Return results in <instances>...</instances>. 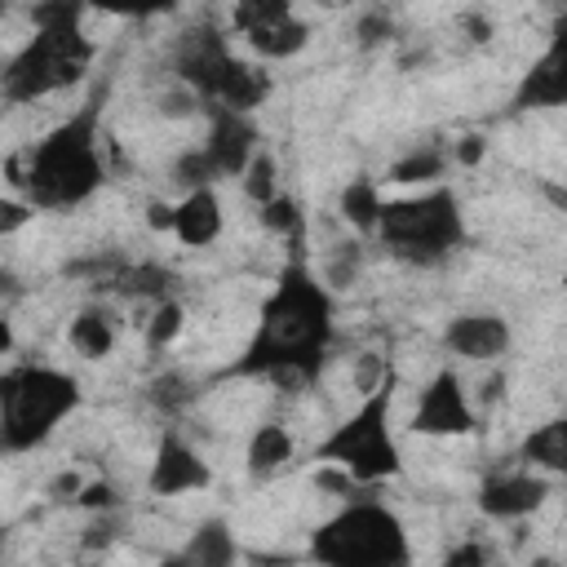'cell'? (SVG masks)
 Masks as SVG:
<instances>
[{"instance_id": "23", "label": "cell", "mask_w": 567, "mask_h": 567, "mask_svg": "<svg viewBox=\"0 0 567 567\" xmlns=\"http://www.w3.org/2000/svg\"><path fill=\"white\" fill-rule=\"evenodd\" d=\"M292 13V0H235L230 4V31L235 35H248L257 27H270L279 18Z\"/></svg>"}, {"instance_id": "38", "label": "cell", "mask_w": 567, "mask_h": 567, "mask_svg": "<svg viewBox=\"0 0 567 567\" xmlns=\"http://www.w3.org/2000/svg\"><path fill=\"white\" fill-rule=\"evenodd\" d=\"M315 4H328V9H341V4H350V0H315Z\"/></svg>"}, {"instance_id": "2", "label": "cell", "mask_w": 567, "mask_h": 567, "mask_svg": "<svg viewBox=\"0 0 567 567\" xmlns=\"http://www.w3.org/2000/svg\"><path fill=\"white\" fill-rule=\"evenodd\" d=\"M97 128H102V97H89L75 115H66L22 155V168L9 164L13 190H22L40 213L80 208L84 199H93L106 182Z\"/></svg>"}, {"instance_id": "19", "label": "cell", "mask_w": 567, "mask_h": 567, "mask_svg": "<svg viewBox=\"0 0 567 567\" xmlns=\"http://www.w3.org/2000/svg\"><path fill=\"white\" fill-rule=\"evenodd\" d=\"M381 208H385V195H381V186H377L372 177H350V182L341 186L337 213H341L354 230L377 235V226H381Z\"/></svg>"}, {"instance_id": "36", "label": "cell", "mask_w": 567, "mask_h": 567, "mask_svg": "<svg viewBox=\"0 0 567 567\" xmlns=\"http://www.w3.org/2000/svg\"><path fill=\"white\" fill-rule=\"evenodd\" d=\"M151 226L155 230H173V204H151Z\"/></svg>"}, {"instance_id": "10", "label": "cell", "mask_w": 567, "mask_h": 567, "mask_svg": "<svg viewBox=\"0 0 567 567\" xmlns=\"http://www.w3.org/2000/svg\"><path fill=\"white\" fill-rule=\"evenodd\" d=\"M261 151V133L252 124V111H235L221 102H208V137H204V155L213 164L217 177H244V168L252 164V155Z\"/></svg>"}, {"instance_id": "7", "label": "cell", "mask_w": 567, "mask_h": 567, "mask_svg": "<svg viewBox=\"0 0 567 567\" xmlns=\"http://www.w3.org/2000/svg\"><path fill=\"white\" fill-rule=\"evenodd\" d=\"M89 62H93V44L80 31V22L75 27H35V35L4 66V84H0L4 102L22 106L35 97L62 93L84 80Z\"/></svg>"}, {"instance_id": "8", "label": "cell", "mask_w": 567, "mask_h": 567, "mask_svg": "<svg viewBox=\"0 0 567 567\" xmlns=\"http://www.w3.org/2000/svg\"><path fill=\"white\" fill-rule=\"evenodd\" d=\"M412 430L416 434H430V439H461V434H474L478 430V416H474V403L461 385V377L452 368H439L425 390L416 394V408H412Z\"/></svg>"}, {"instance_id": "1", "label": "cell", "mask_w": 567, "mask_h": 567, "mask_svg": "<svg viewBox=\"0 0 567 567\" xmlns=\"http://www.w3.org/2000/svg\"><path fill=\"white\" fill-rule=\"evenodd\" d=\"M332 341V292L310 275L306 261H288L261 301L248 350L230 363V377L310 381L323 368Z\"/></svg>"}, {"instance_id": "34", "label": "cell", "mask_w": 567, "mask_h": 567, "mask_svg": "<svg viewBox=\"0 0 567 567\" xmlns=\"http://www.w3.org/2000/svg\"><path fill=\"white\" fill-rule=\"evenodd\" d=\"M461 27L470 31V40H474V44H483V40L492 35V27H487V18H478V13H461Z\"/></svg>"}, {"instance_id": "16", "label": "cell", "mask_w": 567, "mask_h": 567, "mask_svg": "<svg viewBox=\"0 0 567 567\" xmlns=\"http://www.w3.org/2000/svg\"><path fill=\"white\" fill-rule=\"evenodd\" d=\"M518 461H527L532 470H545V474H563L567 478V416H554V421L536 425L523 439Z\"/></svg>"}, {"instance_id": "25", "label": "cell", "mask_w": 567, "mask_h": 567, "mask_svg": "<svg viewBox=\"0 0 567 567\" xmlns=\"http://www.w3.org/2000/svg\"><path fill=\"white\" fill-rule=\"evenodd\" d=\"M182 328H186V310H182V301L164 297V301H155V315L146 319V341H151L155 350H168V346L182 337Z\"/></svg>"}, {"instance_id": "29", "label": "cell", "mask_w": 567, "mask_h": 567, "mask_svg": "<svg viewBox=\"0 0 567 567\" xmlns=\"http://www.w3.org/2000/svg\"><path fill=\"white\" fill-rule=\"evenodd\" d=\"M31 217H35V204H31L27 195L18 199V190H13V195H4V199H0V235H13V230H18V226H27Z\"/></svg>"}, {"instance_id": "12", "label": "cell", "mask_w": 567, "mask_h": 567, "mask_svg": "<svg viewBox=\"0 0 567 567\" xmlns=\"http://www.w3.org/2000/svg\"><path fill=\"white\" fill-rule=\"evenodd\" d=\"M549 496V483L545 474H536L527 461L518 470H496L483 478L478 487V509L496 523H514V518H527L532 509H540Z\"/></svg>"}, {"instance_id": "3", "label": "cell", "mask_w": 567, "mask_h": 567, "mask_svg": "<svg viewBox=\"0 0 567 567\" xmlns=\"http://www.w3.org/2000/svg\"><path fill=\"white\" fill-rule=\"evenodd\" d=\"M394 368H385V377L363 394V403L341 416L319 443H315V461L341 470L350 483H385L403 474V456L390 430V403H394Z\"/></svg>"}, {"instance_id": "28", "label": "cell", "mask_w": 567, "mask_h": 567, "mask_svg": "<svg viewBox=\"0 0 567 567\" xmlns=\"http://www.w3.org/2000/svg\"><path fill=\"white\" fill-rule=\"evenodd\" d=\"M84 4L115 13V18H159V13L177 9V0H84Z\"/></svg>"}, {"instance_id": "31", "label": "cell", "mask_w": 567, "mask_h": 567, "mask_svg": "<svg viewBox=\"0 0 567 567\" xmlns=\"http://www.w3.org/2000/svg\"><path fill=\"white\" fill-rule=\"evenodd\" d=\"M80 509H120V492L111 483H84L75 496Z\"/></svg>"}, {"instance_id": "35", "label": "cell", "mask_w": 567, "mask_h": 567, "mask_svg": "<svg viewBox=\"0 0 567 567\" xmlns=\"http://www.w3.org/2000/svg\"><path fill=\"white\" fill-rule=\"evenodd\" d=\"M540 195H545L558 213H567V186H558V182H540Z\"/></svg>"}, {"instance_id": "15", "label": "cell", "mask_w": 567, "mask_h": 567, "mask_svg": "<svg viewBox=\"0 0 567 567\" xmlns=\"http://www.w3.org/2000/svg\"><path fill=\"white\" fill-rule=\"evenodd\" d=\"M226 230V213H221V199L213 186H195L186 190L177 204H173V235L177 244L186 248H208L217 244Z\"/></svg>"}, {"instance_id": "13", "label": "cell", "mask_w": 567, "mask_h": 567, "mask_svg": "<svg viewBox=\"0 0 567 567\" xmlns=\"http://www.w3.org/2000/svg\"><path fill=\"white\" fill-rule=\"evenodd\" d=\"M208 483H213L208 461L177 430H164L155 461H151V474H146V487L155 496H186V492H204Z\"/></svg>"}, {"instance_id": "17", "label": "cell", "mask_w": 567, "mask_h": 567, "mask_svg": "<svg viewBox=\"0 0 567 567\" xmlns=\"http://www.w3.org/2000/svg\"><path fill=\"white\" fill-rule=\"evenodd\" d=\"M244 40H248V49H252L257 58L284 62V58H297V53L310 44V27H306L297 13H288V18H279V22H270V27L248 31Z\"/></svg>"}, {"instance_id": "14", "label": "cell", "mask_w": 567, "mask_h": 567, "mask_svg": "<svg viewBox=\"0 0 567 567\" xmlns=\"http://www.w3.org/2000/svg\"><path fill=\"white\" fill-rule=\"evenodd\" d=\"M509 341H514L509 323H505L501 315H492V310L456 315V319L443 328V346H447L452 354L470 359V363H492V359H501V354L509 350Z\"/></svg>"}, {"instance_id": "5", "label": "cell", "mask_w": 567, "mask_h": 567, "mask_svg": "<svg viewBox=\"0 0 567 567\" xmlns=\"http://www.w3.org/2000/svg\"><path fill=\"white\" fill-rule=\"evenodd\" d=\"M377 239L390 248V257L408 266H439L465 244V217H461L456 190L434 182L421 195L385 199Z\"/></svg>"}, {"instance_id": "6", "label": "cell", "mask_w": 567, "mask_h": 567, "mask_svg": "<svg viewBox=\"0 0 567 567\" xmlns=\"http://www.w3.org/2000/svg\"><path fill=\"white\" fill-rule=\"evenodd\" d=\"M310 554L337 567H390L412 558L399 514L377 501H354L328 523H319L310 536Z\"/></svg>"}, {"instance_id": "4", "label": "cell", "mask_w": 567, "mask_h": 567, "mask_svg": "<svg viewBox=\"0 0 567 567\" xmlns=\"http://www.w3.org/2000/svg\"><path fill=\"white\" fill-rule=\"evenodd\" d=\"M80 408V381L49 363H13L0 377V447L9 456L44 443Z\"/></svg>"}, {"instance_id": "33", "label": "cell", "mask_w": 567, "mask_h": 567, "mask_svg": "<svg viewBox=\"0 0 567 567\" xmlns=\"http://www.w3.org/2000/svg\"><path fill=\"white\" fill-rule=\"evenodd\" d=\"M483 159V137L478 133H470V137H461V146H456V164H465V168H474Z\"/></svg>"}, {"instance_id": "18", "label": "cell", "mask_w": 567, "mask_h": 567, "mask_svg": "<svg viewBox=\"0 0 567 567\" xmlns=\"http://www.w3.org/2000/svg\"><path fill=\"white\" fill-rule=\"evenodd\" d=\"M66 341L75 354L84 359H106L115 350V323L106 315V306H84L71 323H66Z\"/></svg>"}, {"instance_id": "21", "label": "cell", "mask_w": 567, "mask_h": 567, "mask_svg": "<svg viewBox=\"0 0 567 567\" xmlns=\"http://www.w3.org/2000/svg\"><path fill=\"white\" fill-rule=\"evenodd\" d=\"M443 168H447V155L439 146H416L412 155L394 159L385 177L394 186H434V182H443Z\"/></svg>"}, {"instance_id": "22", "label": "cell", "mask_w": 567, "mask_h": 567, "mask_svg": "<svg viewBox=\"0 0 567 567\" xmlns=\"http://www.w3.org/2000/svg\"><path fill=\"white\" fill-rule=\"evenodd\" d=\"M230 558H235V540H230V532H226L221 518L204 523L190 536V545L182 549V563H199V567H226Z\"/></svg>"}, {"instance_id": "20", "label": "cell", "mask_w": 567, "mask_h": 567, "mask_svg": "<svg viewBox=\"0 0 567 567\" xmlns=\"http://www.w3.org/2000/svg\"><path fill=\"white\" fill-rule=\"evenodd\" d=\"M292 452H297V443H292V434L279 425V421H266V425H257L252 430V439H248V470L257 474V478H266V474H279L288 461H292Z\"/></svg>"}, {"instance_id": "37", "label": "cell", "mask_w": 567, "mask_h": 567, "mask_svg": "<svg viewBox=\"0 0 567 567\" xmlns=\"http://www.w3.org/2000/svg\"><path fill=\"white\" fill-rule=\"evenodd\" d=\"M478 558H483V549L465 545V549H452V558H447V563H478Z\"/></svg>"}, {"instance_id": "26", "label": "cell", "mask_w": 567, "mask_h": 567, "mask_svg": "<svg viewBox=\"0 0 567 567\" xmlns=\"http://www.w3.org/2000/svg\"><path fill=\"white\" fill-rule=\"evenodd\" d=\"M239 182H244V195H248V199H252L257 208H261L266 199H275V195H279V177H275V155H270V151H257V155H252V164L244 168V177H239Z\"/></svg>"}, {"instance_id": "32", "label": "cell", "mask_w": 567, "mask_h": 567, "mask_svg": "<svg viewBox=\"0 0 567 567\" xmlns=\"http://www.w3.org/2000/svg\"><path fill=\"white\" fill-rule=\"evenodd\" d=\"M80 487H84V478L66 470V474H58V478L49 483V496H58V501H75V496H80Z\"/></svg>"}, {"instance_id": "30", "label": "cell", "mask_w": 567, "mask_h": 567, "mask_svg": "<svg viewBox=\"0 0 567 567\" xmlns=\"http://www.w3.org/2000/svg\"><path fill=\"white\" fill-rule=\"evenodd\" d=\"M354 35H359L363 49H377V44H385L394 35V22H390V13H363L359 27H354Z\"/></svg>"}, {"instance_id": "9", "label": "cell", "mask_w": 567, "mask_h": 567, "mask_svg": "<svg viewBox=\"0 0 567 567\" xmlns=\"http://www.w3.org/2000/svg\"><path fill=\"white\" fill-rule=\"evenodd\" d=\"M235 62H239V53H230L226 35L213 31V27L186 31L182 44H177V80H182L195 97H204V102H217V97H221V89H226Z\"/></svg>"}, {"instance_id": "27", "label": "cell", "mask_w": 567, "mask_h": 567, "mask_svg": "<svg viewBox=\"0 0 567 567\" xmlns=\"http://www.w3.org/2000/svg\"><path fill=\"white\" fill-rule=\"evenodd\" d=\"M301 221H306V217H301V204H297L292 195H284V190H279L275 199L261 204V226L275 230V235L297 239V235H301Z\"/></svg>"}, {"instance_id": "11", "label": "cell", "mask_w": 567, "mask_h": 567, "mask_svg": "<svg viewBox=\"0 0 567 567\" xmlns=\"http://www.w3.org/2000/svg\"><path fill=\"white\" fill-rule=\"evenodd\" d=\"M549 106H567V13L554 22L549 44L514 89V111H549Z\"/></svg>"}, {"instance_id": "24", "label": "cell", "mask_w": 567, "mask_h": 567, "mask_svg": "<svg viewBox=\"0 0 567 567\" xmlns=\"http://www.w3.org/2000/svg\"><path fill=\"white\" fill-rule=\"evenodd\" d=\"M115 284H120L128 297H151V301H164V297H168V284H173V275H168L164 266L146 261V266H128V270H115Z\"/></svg>"}]
</instances>
